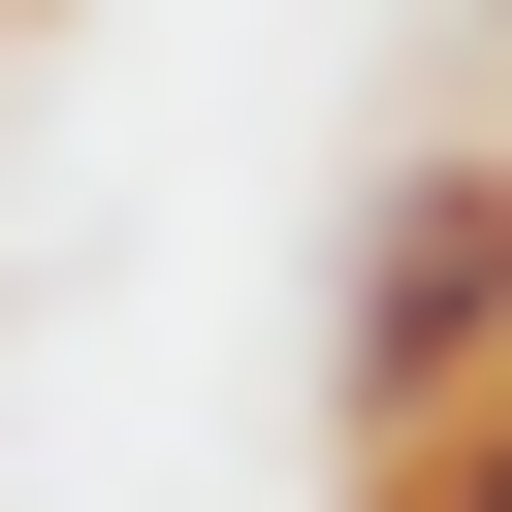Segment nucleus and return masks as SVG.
I'll use <instances>...</instances> for the list:
<instances>
[{
  "instance_id": "1",
  "label": "nucleus",
  "mask_w": 512,
  "mask_h": 512,
  "mask_svg": "<svg viewBox=\"0 0 512 512\" xmlns=\"http://www.w3.org/2000/svg\"><path fill=\"white\" fill-rule=\"evenodd\" d=\"M512 384V128H416L384 192H352V288H320V416H352V480L384 448H448Z\"/></svg>"
},
{
  "instance_id": "3",
  "label": "nucleus",
  "mask_w": 512,
  "mask_h": 512,
  "mask_svg": "<svg viewBox=\"0 0 512 512\" xmlns=\"http://www.w3.org/2000/svg\"><path fill=\"white\" fill-rule=\"evenodd\" d=\"M352 512H384V480H352Z\"/></svg>"
},
{
  "instance_id": "2",
  "label": "nucleus",
  "mask_w": 512,
  "mask_h": 512,
  "mask_svg": "<svg viewBox=\"0 0 512 512\" xmlns=\"http://www.w3.org/2000/svg\"><path fill=\"white\" fill-rule=\"evenodd\" d=\"M384 512H512V384H480L448 448H384Z\"/></svg>"
}]
</instances>
